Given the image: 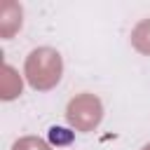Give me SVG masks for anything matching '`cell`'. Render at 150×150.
<instances>
[{
  "instance_id": "cell-1",
  "label": "cell",
  "mask_w": 150,
  "mask_h": 150,
  "mask_svg": "<svg viewBox=\"0 0 150 150\" xmlns=\"http://www.w3.org/2000/svg\"><path fill=\"white\" fill-rule=\"evenodd\" d=\"M61 73H63V59L52 47H38L26 56L23 75L28 84L38 91H47L56 87L61 80Z\"/></svg>"
},
{
  "instance_id": "cell-2",
  "label": "cell",
  "mask_w": 150,
  "mask_h": 150,
  "mask_svg": "<svg viewBox=\"0 0 150 150\" xmlns=\"http://www.w3.org/2000/svg\"><path fill=\"white\" fill-rule=\"evenodd\" d=\"M66 120L75 131H94L103 120V103L96 94H77L68 101Z\"/></svg>"
},
{
  "instance_id": "cell-3",
  "label": "cell",
  "mask_w": 150,
  "mask_h": 150,
  "mask_svg": "<svg viewBox=\"0 0 150 150\" xmlns=\"http://www.w3.org/2000/svg\"><path fill=\"white\" fill-rule=\"evenodd\" d=\"M23 23V9L16 0H0V38H12Z\"/></svg>"
},
{
  "instance_id": "cell-4",
  "label": "cell",
  "mask_w": 150,
  "mask_h": 150,
  "mask_svg": "<svg viewBox=\"0 0 150 150\" xmlns=\"http://www.w3.org/2000/svg\"><path fill=\"white\" fill-rule=\"evenodd\" d=\"M23 89V80L19 75V70H14L9 63H0V98L2 101H12L21 94Z\"/></svg>"
},
{
  "instance_id": "cell-5",
  "label": "cell",
  "mask_w": 150,
  "mask_h": 150,
  "mask_svg": "<svg viewBox=\"0 0 150 150\" xmlns=\"http://www.w3.org/2000/svg\"><path fill=\"white\" fill-rule=\"evenodd\" d=\"M131 45L136 52L148 54L150 56V19H141L134 28H131Z\"/></svg>"
},
{
  "instance_id": "cell-6",
  "label": "cell",
  "mask_w": 150,
  "mask_h": 150,
  "mask_svg": "<svg viewBox=\"0 0 150 150\" xmlns=\"http://www.w3.org/2000/svg\"><path fill=\"white\" fill-rule=\"evenodd\" d=\"M12 150H52V145L40 136H21L14 141Z\"/></svg>"
},
{
  "instance_id": "cell-7",
  "label": "cell",
  "mask_w": 150,
  "mask_h": 150,
  "mask_svg": "<svg viewBox=\"0 0 150 150\" xmlns=\"http://www.w3.org/2000/svg\"><path fill=\"white\" fill-rule=\"evenodd\" d=\"M49 136H52L54 143H68L70 141V134H66V129H61V127H54L49 131Z\"/></svg>"
},
{
  "instance_id": "cell-8",
  "label": "cell",
  "mask_w": 150,
  "mask_h": 150,
  "mask_svg": "<svg viewBox=\"0 0 150 150\" xmlns=\"http://www.w3.org/2000/svg\"><path fill=\"white\" fill-rule=\"evenodd\" d=\"M143 150H150V143H148V145H145V148H143Z\"/></svg>"
}]
</instances>
